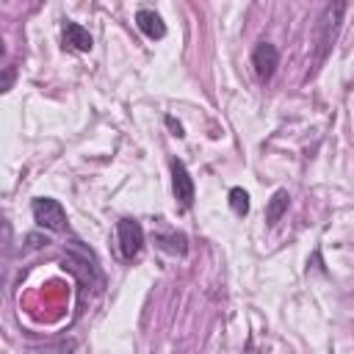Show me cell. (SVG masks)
Segmentation results:
<instances>
[{
    "instance_id": "1",
    "label": "cell",
    "mask_w": 354,
    "mask_h": 354,
    "mask_svg": "<svg viewBox=\"0 0 354 354\" xmlns=\"http://www.w3.org/2000/svg\"><path fill=\"white\" fill-rule=\"evenodd\" d=\"M343 14H346V3H329V6L321 11V17H318V22H315V44H318V47H315V55H318V61H324V58L329 55L335 39H337Z\"/></svg>"
},
{
    "instance_id": "2",
    "label": "cell",
    "mask_w": 354,
    "mask_h": 354,
    "mask_svg": "<svg viewBox=\"0 0 354 354\" xmlns=\"http://www.w3.org/2000/svg\"><path fill=\"white\" fill-rule=\"evenodd\" d=\"M30 213H33V221L50 232H61L66 230V210L58 199H50V196H39L30 202Z\"/></svg>"
},
{
    "instance_id": "3",
    "label": "cell",
    "mask_w": 354,
    "mask_h": 354,
    "mask_svg": "<svg viewBox=\"0 0 354 354\" xmlns=\"http://www.w3.org/2000/svg\"><path fill=\"white\" fill-rule=\"evenodd\" d=\"M116 241H119V254L124 260H133L144 249V227L136 218H119L116 221Z\"/></svg>"
},
{
    "instance_id": "4",
    "label": "cell",
    "mask_w": 354,
    "mask_h": 354,
    "mask_svg": "<svg viewBox=\"0 0 354 354\" xmlns=\"http://www.w3.org/2000/svg\"><path fill=\"white\" fill-rule=\"evenodd\" d=\"M171 191H174V199L180 202V207L194 205V177L188 174V169L180 158H171Z\"/></svg>"
},
{
    "instance_id": "5",
    "label": "cell",
    "mask_w": 354,
    "mask_h": 354,
    "mask_svg": "<svg viewBox=\"0 0 354 354\" xmlns=\"http://www.w3.org/2000/svg\"><path fill=\"white\" fill-rule=\"evenodd\" d=\"M252 66H254V75L260 80H268L277 72V66H279V50L271 41H260L252 50Z\"/></svg>"
},
{
    "instance_id": "6",
    "label": "cell",
    "mask_w": 354,
    "mask_h": 354,
    "mask_svg": "<svg viewBox=\"0 0 354 354\" xmlns=\"http://www.w3.org/2000/svg\"><path fill=\"white\" fill-rule=\"evenodd\" d=\"M136 25H138V30H141L147 39H152V41L166 36V22H163L160 14L152 11V8H138V11H136Z\"/></svg>"
},
{
    "instance_id": "7",
    "label": "cell",
    "mask_w": 354,
    "mask_h": 354,
    "mask_svg": "<svg viewBox=\"0 0 354 354\" xmlns=\"http://www.w3.org/2000/svg\"><path fill=\"white\" fill-rule=\"evenodd\" d=\"M64 44L77 50V53H88L94 47V39H91V33L80 22H66L64 25Z\"/></svg>"
},
{
    "instance_id": "8",
    "label": "cell",
    "mask_w": 354,
    "mask_h": 354,
    "mask_svg": "<svg viewBox=\"0 0 354 354\" xmlns=\"http://www.w3.org/2000/svg\"><path fill=\"white\" fill-rule=\"evenodd\" d=\"M155 243H158V249H163L169 254H185L188 252V238L183 232H158Z\"/></svg>"
},
{
    "instance_id": "9",
    "label": "cell",
    "mask_w": 354,
    "mask_h": 354,
    "mask_svg": "<svg viewBox=\"0 0 354 354\" xmlns=\"http://www.w3.org/2000/svg\"><path fill=\"white\" fill-rule=\"evenodd\" d=\"M288 202H290V196H288L285 188L274 191V196L268 199V207H266V224H268V227H274V224L282 218V213L288 210Z\"/></svg>"
},
{
    "instance_id": "10",
    "label": "cell",
    "mask_w": 354,
    "mask_h": 354,
    "mask_svg": "<svg viewBox=\"0 0 354 354\" xmlns=\"http://www.w3.org/2000/svg\"><path fill=\"white\" fill-rule=\"evenodd\" d=\"M230 207H232V213L235 216H246L249 213V194L241 188V185H235V188H230Z\"/></svg>"
},
{
    "instance_id": "11",
    "label": "cell",
    "mask_w": 354,
    "mask_h": 354,
    "mask_svg": "<svg viewBox=\"0 0 354 354\" xmlns=\"http://www.w3.org/2000/svg\"><path fill=\"white\" fill-rule=\"evenodd\" d=\"M25 241H28V246H25V249H41V246H47V243H50L44 235H28Z\"/></svg>"
},
{
    "instance_id": "12",
    "label": "cell",
    "mask_w": 354,
    "mask_h": 354,
    "mask_svg": "<svg viewBox=\"0 0 354 354\" xmlns=\"http://www.w3.org/2000/svg\"><path fill=\"white\" fill-rule=\"evenodd\" d=\"M14 83V66H6V75H3V91H8Z\"/></svg>"
},
{
    "instance_id": "13",
    "label": "cell",
    "mask_w": 354,
    "mask_h": 354,
    "mask_svg": "<svg viewBox=\"0 0 354 354\" xmlns=\"http://www.w3.org/2000/svg\"><path fill=\"white\" fill-rule=\"evenodd\" d=\"M166 124L174 130V136H177V138H183V136H185V133H183V124H180V122H174V116H166Z\"/></svg>"
}]
</instances>
